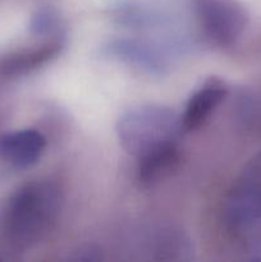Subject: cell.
<instances>
[{"label": "cell", "mask_w": 261, "mask_h": 262, "mask_svg": "<svg viewBox=\"0 0 261 262\" xmlns=\"http://www.w3.org/2000/svg\"><path fill=\"white\" fill-rule=\"evenodd\" d=\"M59 17L56 12L51 8L41 9L33 15L31 20V31L37 35H48L58 30Z\"/></svg>", "instance_id": "obj_10"}, {"label": "cell", "mask_w": 261, "mask_h": 262, "mask_svg": "<svg viewBox=\"0 0 261 262\" xmlns=\"http://www.w3.org/2000/svg\"><path fill=\"white\" fill-rule=\"evenodd\" d=\"M61 45L59 42L46 43L41 46L40 49L32 50L31 53L23 54L22 56H18L14 60L10 61L7 66V69L12 72H26L30 69H35L36 67H40L41 64L46 63L51 58L56 55L60 50Z\"/></svg>", "instance_id": "obj_9"}, {"label": "cell", "mask_w": 261, "mask_h": 262, "mask_svg": "<svg viewBox=\"0 0 261 262\" xmlns=\"http://www.w3.org/2000/svg\"><path fill=\"white\" fill-rule=\"evenodd\" d=\"M204 35L217 46H230L243 35L248 13L237 0H192Z\"/></svg>", "instance_id": "obj_4"}, {"label": "cell", "mask_w": 261, "mask_h": 262, "mask_svg": "<svg viewBox=\"0 0 261 262\" xmlns=\"http://www.w3.org/2000/svg\"><path fill=\"white\" fill-rule=\"evenodd\" d=\"M46 140L36 129H20L0 137V158L17 168H28L40 160Z\"/></svg>", "instance_id": "obj_5"}, {"label": "cell", "mask_w": 261, "mask_h": 262, "mask_svg": "<svg viewBox=\"0 0 261 262\" xmlns=\"http://www.w3.org/2000/svg\"><path fill=\"white\" fill-rule=\"evenodd\" d=\"M105 51L107 55L150 73H161L165 69V58L156 49L142 41L114 40L105 46Z\"/></svg>", "instance_id": "obj_7"}, {"label": "cell", "mask_w": 261, "mask_h": 262, "mask_svg": "<svg viewBox=\"0 0 261 262\" xmlns=\"http://www.w3.org/2000/svg\"><path fill=\"white\" fill-rule=\"evenodd\" d=\"M63 205L60 188L51 181H35L20 187L5 210V232L14 245L31 247L51 232Z\"/></svg>", "instance_id": "obj_1"}, {"label": "cell", "mask_w": 261, "mask_h": 262, "mask_svg": "<svg viewBox=\"0 0 261 262\" xmlns=\"http://www.w3.org/2000/svg\"><path fill=\"white\" fill-rule=\"evenodd\" d=\"M228 90L223 82L211 79L197 90L186 105L181 117L182 132L199 129L225 99Z\"/></svg>", "instance_id": "obj_6"}, {"label": "cell", "mask_w": 261, "mask_h": 262, "mask_svg": "<svg viewBox=\"0 0 261 262\" xmlns=\"http://www.w3.org/2000/svg\"><path fill=\"white\" fill-rule=\"evenodd\" d=\"M223 220L234 232L261 222V151L246 163L230 186L223 205Z\"/></svg>", "instance_id": "obj_3"}, {"label": "cell", "mask_w": 261, "mask_h": 262, "mask_svg": "<svg viewBox=\"0 0 261 262\" xmlns=\"http://www.w3.org/2000/svg\"><path fill=\"white\" fill-rule=\"evenodd\" d=\"M101 258L99 251L95 250L94 247H86V248H79L78 253L74 257L76 261H97Z\"/></svg>", "instance_id": "obj_11"}, {"label": "cell", "mask_w": 261, "mask_h": 262, "mask_svg": "<svg viewBox=\"0 0 261 262\" xmlns=\"http://www.w3.org/2000/svg\"><path fill=\"white\" fill-rule=\"evenodd\" d=\"M178 164V146L168 145L138 159V179L143 184H154L171 174Z\"/></svg>", "instance_id": "obj_8"}, {"label": "cell", "mask_w": 261, "mask_h": 262, "mask_svg": "<svg viewBox=\"0 0 261 262\" xmlns=\"http://www.w3.org/2000/svg\"><path fill=\"white\" fill-rule=\"evenodd\" d=\"M181 132V117L170 107L154 104L130 107L123 113L117 124L120 145L137 159L177 143Z\"/></svg>", "instance_id": "obj_2"}]
</instances>
